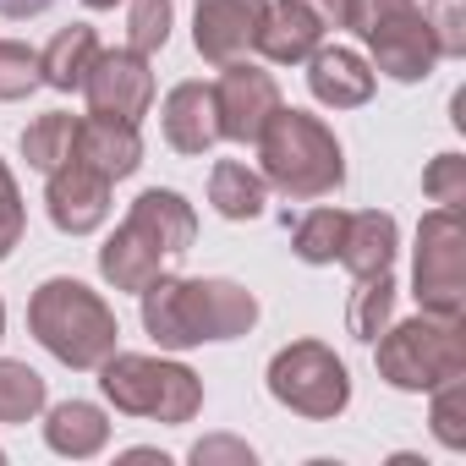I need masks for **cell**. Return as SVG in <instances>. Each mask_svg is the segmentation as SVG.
Masks as SVG:
<instances>
[{"label":"cell","instance_id":"6da1fadb","mask_svg":"<svg viewBox=\"0 0 466 466\" xmlns=\"http://www.w3.org/2000/svg\"><path fill=\"white\" fill-rule=\"evenodd\" d=\"M137 297H143V329L165 351H187V346H203V340H237L258 324V297L237 280L159 275Z\"/></svg>","mask_w":466,"mask_h":466},{"label":"cell","instance_id":"7a4b0ae2","mask_svg":"<svg viewBox=\"0 0 466 466\" xmlns=\"http://www.w3.org/2000/svg\"><path fill=\"white\" fill-rule=\"evenodd\" d=\"M192 237H198L192 203L170 187H148L116 225V237L99 248V275L116 291H143L148 280L165 275V264H176L192 248Z\"/></svg>","mask_w":466,"mask_h":466},{"label":"cell","instance_id":"3957f363","mask_svg":"<svg viewBox=\"0 0 466 466\" xmlns=\"http://www.w3.org/2000/svg\"><path fill=\"white\" fill-rule=\"evenodd\" d=\"M28 329H34V340L56 357V362H66V368H99L110 351H116V313L105 308V297L99 291H88L83 280H66V275H56V280H45L39 291H34V302H28Z\"/></svg>","mask_w":466,"mask_h":466},{"label":"cell","instance_id":"277c9868","mask_svg":"<svg viewBox=\"0 0 466 466\" xmlns=\"http://www.w3.org/2000/svg\"><path fill=\"white\" fill-rule=\"evenodd\" d=\"M258 159H264V181L297 203L308 198H324L346 181V159H340V143L335 132L308 116V110H275V121L258 132Z\"/></svg>","mask_w":466,"mask_h":466},{"label":"cell","instance_id":"5b68a950","mask_svg":"<svg viewBox=\"0 0 466 466\" xmlns=\"http://www.w3.org/2000/svg\"><path fill=\"white\" fill-rule=\"evenodd\" d=\"M99 390L116 411L127 417H154V422H192L203 406V384L192 368L143 357V351H110L99 362Z\"/></svg>","mask_w":466,"mask_h":466},{"label":"cell","instance_id":"8992f818","mask_svg":"<svg viewBox=\"0 0 466 466\" xmlns=\"http://www.w3.org/2000/svg\"><path fill=\"white\" fill-rule=\"evenodd\" d=\"M379 373L395 390H439L466 373V324L450 313H417L379 335Z\"/></svg>","mask_w":466,"mask_h":466},{"label":"cell","instance_id":"52a82bcc","mask_svg":"<svg viewBox=\"0 0 466 466\" xmlns=\"http://www.w3.org/2000/svg\"><path fill=\"white\" fill-rule=\"evenodd\" d=\"M346 28L373 50V66L395 83H422L439 61L417 0H351Z\"/></svg>","mask_w":466,"mask_h":466},{"label":"cell","instance_id":"ba28073f","mask_svg":"<svg viewBox=\"0 0 466 466\" xmlns=\"http://www.w3.org/2000/svg\"><path fill=\"white\" fill-rule=\"evenodd\" d=\"M269 395H275L280 406L302 411V417L329 422V417H340V411L351 406V373H346V362H340L329 346H319V340H291V346H280L275 362H269Z\"/></svg>","mask_w":466,"mask_h":466},{"label":"cell","instance_id":"9c48e42d","mask_svg":"<svg viewBox=\"0 0 466 466\" xmlns=\"http://www.w3.org/2000/svg\"><path fill=\"white\" fill-rule=\"evenodd\" d=\"M411 286H417L411 297L422 302V313L461 319V302H466V225H461V208L422 214Z\"/></svg>","mask_w":466,"mask_h":466},{"label":"cell","instance_id":"30bf717a","mask_svg":"<svg viewBox=\"0 0 466 466\" xmlns=\"http://www.w3.org/2000/svg\"><path fill=\"white\" fill-rule=\"evenodd\" d=\"M83 99L88 116H110V121H143L154 105V72L148 56L137 50H99L88 77H83Z\"/></svg>","mask_w":466,"mask_h":466},{"label":"cell","instance_id":"8fae6325","mask_svg":"<svg viewBox=\"0 0 466 466\" xmlns=\"http://www.w3.org/2000/svg\"><path fill=\"white\" fill-rule=\"evenodd\" d=\"M225 77L214 83V110H219V137L230 143H258V132L275 121L280 110V83L248 61L219 66Z\"/></svg>","mask_w":466,"mask_h":466},{"label":"cell","instance_id":"7c38bea8","mask_svg":"<svg viewBox=\"0 0 466 466\" xmlns=\"http://www.w3.org/2000/svg\"><path fill=\"white\" fill-rule=\"evenodd\" d=\"M110 187L116 181H105L77 154L66 165H56L50 170V187H45V203H50L56 230H66V237H88V230H99L110 219Z\"/></svg>","mask_w":466,"mask_h":466},{"label":"cell","instance_id":"4fadbf2b","mask_svg":"<svg viewBox=\"0 0 466 466\" xmlns=\"http://www.w3.org/2000/svg\"><path fill=\"white\" fill-rule=\"evenodd\" d=\"M269 0H198V17H192V45L208 66H230L242 61L258 39Z\"/></svg>","mask_w":466,"mask_h":466},{"label":"cell","instance_id":"5bb4252c","mask_svg":"<svg viewBox=\"0 0 466 466\" xmlns=\"http://www.w3.org/2000/svg\"><path fill=\"white\" fill-rule=\"evenodd\" d=\"M159 121H165V143L176 154H208L219 143V110H214L208 83H176L159 105Z\"/></svg>","mask_w":466,"mask_h":466},{"label":"cell","instance_id":"9a60e30c","mask_svg":"<svg viewBox=\"0 0 466 466\" xmlns=\"http://www.w3.org/2000/svg\"><path fill=\"white\" fill-rule=\"evenodd\" d=\"M72 154L83 165H94L105 181H127L137 165H143V137H137V121H110V116H83L77 121V143Z\"/></svg>","mask_w":466,"mask_h":466},{"label":"cell","instance_id":"2e32d148","mask_svg":"<svg viewBox=\"0 0 466 466\" xmlns=\"http://www.w3.org/2000/svg\"><path fill=\"white\" fill-rule=\"evenodd\" d=\"M308 88L329 110H357V105L373 99V72H368V61L357 50L335 45V50H313L308 56Z\"/></svg>","mask_w":466,"mask_h":466},{"label":"cell","instance_id":"e0dca14e","mask_svg":"<svg viewBox=\"0 0 466 466\" xmlns=\"http://www.w3.org/2000/svg\"><path fill=\"white\" fill-rule=\"evenodd\" d=\"M319 39H324V23L302 6V0H275V6H264L253 50H264L275 66H297V61H308L319 50Z\"/></svg>","mask_w":466,"mask_h":466},{"label":"cell","instance_id":"ac0fdd59","mask_svg":"<svg viewBox=\"0 0 466 466\" xmlns=\"http://www.w3.org/2000/svg\"><path fill=\"white\" fill-rule=\"evenodd\" d=\"M395 248H400V225L395 214H379V208H362L346 219V242H340V264L362 280V275H384L395 264Z\"/></svg>","mask_w":466,"mask_h":466},{"label":"cell","instance_id":"d6986e66","mask_svg":"<svg viewBox=\"0 0 466 466\" xmlns=\"http://www.w3.org/2000/svg\"><path fill=\"white\" fill-rule=\"evenodd\" d=\"M45 444L56 455H72V461H88L110 444V417L94 406V400H61L50 406L45 417Z\"/></svg>","mask_w":466,"mask_h":466},{"label":"cell","instance_id":"ffe728a7","mask_svg":"<svg viewBox=\"0 0 466 466\" xmlns=\"http://www.w3.org/2000/svg\"><path fill=\"white\" fill-rule=\"evenodd\" d=\"M208 203L225 219H258L264 203H269V181L258 170H248L242 159H219L214 176H208Z\"/></svg>","mask_w":466,"mask_h":466},{"label":"cell","instance_id":"44dd1931","mask_svg":"<svg viewBox=\"0 0 466 466\" xmlns=\"http://www.w3.org/2000/svg\"><path fill=\"white\" fill-rule=\"evenodd\" d=\"M94 56H99V39H94V28L77 23V28L56 34V39L39 50V77H45L50 88H61V94H72V88H83Z\"/></svg>","mask_w":466,"mask_h":466},{"label":"cell","instance_id":"7402d4cb","mask_svg":"<svg viewBox=\"0 0 466 466\" xmlns=\"http://www.w3.org/2000/svg\"><path fill=\"white\" fill-rule=\"evenodd\" d=\"M346 219H351L346 208H313V214H302L297 230H291V253L302 264H335L340 242H346Z\"/></svg>","mask_w":466,"mask_h":466},{"label":"cell","instance_id":"603a6c76","mask_svg":"<svg viewBox=\"0 0 466 466\" xmlns=\"http://www.w3.org/2000/svg\"><path fill=\"white\" fill-rule=\"evenodd\" d=\"M72 143H77V116H66V110H50V116H39L28 132H23V159L34 165V170H56V165H66L72 159Z\"/></svg>","mask_w":466,"mask_h":466},{"label":"cell","instance_id":"cb8c5ba5","mask_svg":"<svg viewBox=\"0 0 466 466\" xmlns=\"http://www.w3.org/2000/svg\"><path fill=\"white\" fill-rule=\"evenodd\" d=\"M390 313H395V280L390 269L384 275H362L357 291H351V308H346V324L357 340H379L390 329Z\"/></svg>","mask_w":466,"mask_h":466},{"label":"cell","instance_id":"d4e9b609","mask_svg":"<svg viewBox=\"0 0 466 466\" xmlns=\"http://www.w3.org/2000/svg\"><path fill=\"white\" fill-rule=\"evenodd\" d=\"M45 400H50V390L28 362L0 357V422H34L45 411Z\"/></svg>","mask_w":466,"mask_h":466},{"label":"cell","instance_id":"484cf974","mask_svg":"<svg viewBox=\"0 0 466 466\" xmlns=\"http://www.w3.org/2000/svg\"><path fill=\"white\" fill-rule=\"evenodd\" d=\"M170 17H176L170 0H127V50H137V56L165 50Z\"/></svg>","mask_w":466,"mask_h":466},{"label":"cell","instance_id":"4316f807","mask_svg":"<svg viewBox=\"0 0 466 466\" xmlns=\"http://www.w3.org/2000/svg\"><path fill=\"white\" fill-rule=\"evenodd\" d=\"M461 411H466V373H461V379H444V384L433 390V439H439L444 450H466V422H461Z\"/></svg>","mask_w":466,"mask_h":466},{"label":"cell","instance_id":"83f0119b","mask_svg":"<svg viewBox=\"0 0 466 466\" xmlns=\"http://www.w3.org/2000/svg\"><path fill=\"white\" fill-rule=\"evenodd\" d=\"M39 50L17 45V39H0V99H28L39 88Z\"/></svg>","mask_w":466,"mask_h":466},{"label":"cell","instance_id":"f1b7e54d","mask_svg":"<svg viewBox=\"0 0 466 466\" xmlns=\"http://www.w3.org/2000/svg\"><path fill=\"white\" fill-rule=\"evenodd\" d=\"M422 23H428L439 56H466V0H428Z\"/></svg>","mask_w":466,"mask_h":466},{"label":"cell","instance_id":"f546056e","mask_svg":"<svg viewBox=\"0 0 466 466\" xmlns=\"http://www.w3.org/2000/svg\"><path fill=\"white\" fill-rule=\"evenodd\" d=\"M422 192H428L439 208H461V203H466V159H461V154H439V159L422 170Z\"/></svg>","mask_w":466,"mask_h":466},{"label":"cell","instance_id":"4dcf8cb0","mask_svg":"<svg viewBox=\"0 0 466 466\" xmlns=\"http://www.w3.org/2000/svg\"><path fill=\"white\" fill-rule=\"evenodd\" d=\"M17 242H23V192H17L6 159H0V264L12 258Z\"/></svg>","mask_w":466,"mask_h":466},{"label":"cell","instance_id":"1f68e13d","mask_svg":"<svg viewBox=\"0 0 466 466\" xmlns=\"http://www.w3.org/2000/svg\"><path fill=\"white\" fill-rule=\"evenodd\" d=\"M192 461H198V466H214V461L253 466V450H248L242 439H225V433H219V439H198V444H192Z\"/></svg>","mask_w":466,"mask_h":466},{"label":"cell","instance_id":"d6a6232c","mask_svg":"<svg viewBox=\"0 0 466 466\" xmlns=\"http://www.w3.org/2000/svg\"><path fill=\"white\" fill-rule=\"evenodd\" d=\"M302 6H308L324 28H346V17H351V0H302Z\"/></svg>","mask_w":466,"mask_h":466},{"label":"cell","instance_id":"836d02e7","mask_svg":"<svg viewBox=\"0 0 466 466\" xmlns=\"http://www.w3.org/2000/svg\"><path fill=\"white\" fill-rule=\"evenodd\" d=\"M50 6H56V0H0V17H39Z\"/></svg>","mask_w":466,"mask_h":466},{"label":"cell","instance_id":"e575fe53","mask_svg":"<svg viewBox=\"0 0 466 466\" xmlns=\"http://www.w3.org/2000/svg\"><path fill=\"white\" fill-rule=\"evenodd\" d=\"M83 6H88V12H110V6H116V0H83Z\"/></svg>","mask_w":466,"mask_h":466},{"label":"cell","instance_id":"d590c367","mask_svg":"<svg viewBox=\"0 0 466 466\" xmlns=\"http://www.w3.org/2000/svg\"><path fill=\"white\" fill-rule=\"evenodd\" d=\"M0 335H6V308H0Z\"/></svg>","mask_w":466,"mask_h":466},{"label":"cell","instance_id":"8d00e7d4","mask_svg":"<svg viewBox=\"0 0 466 466\" xmlns=\"http://www.w3.org/2000/svg\"><path fill=\"white\" fill-rule=\"evenodd\" d=\"M0 461H6V450H0Z\"/></svg>","mask_w":466,"mask_h":466}]
</instances>
